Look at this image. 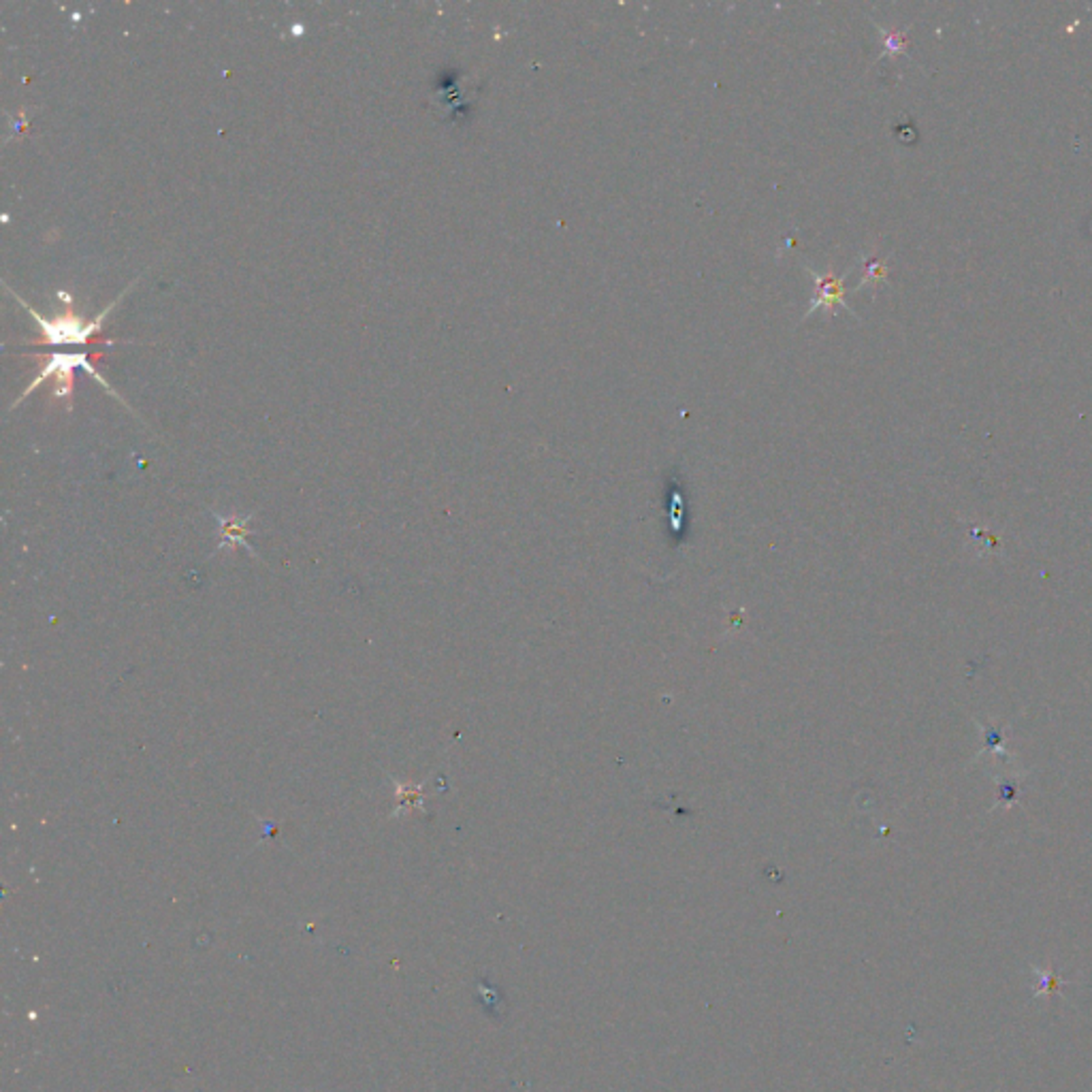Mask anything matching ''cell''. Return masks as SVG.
<instances>
[{"label":"cell","mask_w":1092,"mask_h":1092,"mask_svg":"<svg viewBox=\"0 0 1092 1092\" xmlns=\"http://www.w3.org/2000/svg\"><path fill=\"white\" fill-rule=\"evenodd\" d=\"M23 308H26L28 314H31L34 321L39 322L41 331H43V341H41V344H86V341L90 340L94 333L100 331V324H103L105 316L109 314L114 305L105 308L103 314H98L90 322L81 321L78 314H73V310L70 308L67 312H62L61 316H56L54 321H45V318L37 314V312H34L28 303H23Z\"/></svg>","instance_id":"6da1fadb"},{"label":"cell","mask_w":1092,"mask_h":1092,"mask_svg":"<svg viewBox=\"0 0 1092 1092\" xmlns=\"http://www.w3.org/2000/svg\"><path fill=\"white\" fill-rule=\"evenodd\" d=\"M807 271H808V275L813 277V282H816L817 297L811 301V305H808L807 314H805V318H802V321H807V318L811 316L813 312H817V310H826V312H828V314H836V305H839V308H845V310L852 312V308H849L847 299H845V286H843V282H845L847 274L835 275V274H832V271H828V274H817V271L811 269V267H807Z\"/></svg>","instance_id":"7a4b0ae2"},{"label":"cell","mask_w":1092,"mask_h":1092,"mask_svg":"<svg viewBox=\"0 0 1092 1092\" xmlns=\"http://www.w3.org/2000/svg\"><path fill=\"white\" fill-rule=\"evenodd\" d=\"M45 359H47L45 369L41 371V376L34 378V380L31 382V387H28L26 391H23V395L17 401H22L23 397H26V395H31L33 388L39 387L41 382L47 380V378H51V376L56 378V376H62V374H70V371H73L75 368H81V369L90 371V374L94 378H97L100 385L107 387L109 391H111V387L107 385V382H105V378L98 376V371L92 368L90 361H88V354H50V357H45ZM17 401H15V404H17Z\"/></svg>","instance_id":"3957f363"},{"label":"cell","mask_w":1092,"mask_h":1092,"mask_svg":"<svg viewBox=\"0 0 1092 1092\" xmlns=\"http://www.w3.org/2000/svg\"><path fill=\"white\" fill-rule=\"evenodd\" d=\"M879 34H882V43H883V51L882 56H902L907 54V45H909V37H907V28L905 31H901V28H883L877 26Z\"/></svg>","instance_id":"277c9868"},{"label":"cell","mask_w":1092,"mask_h":1092,"mask_svg":"<svg viewBox=\"0 0 1092 1092\" xmlns=\"http://www.w3.org/2000/svg\"><path fill=\"white\" fill-rule=\"evenodd\" d=\"M246 518L233 517V518H220V529H222V546H239L246 545Z\"/></svg>","instance_id":"5b68a950"},{"label":"cell","mask_w":1092,"mask_h":1092,"mask_svg":"<svg viewBox=\"0 0 1092 1092\" xmlns=\"http://www.w3.org/2000/svg\"><path fill=\"white\" fill-rule=\"evenodd\" d=\"M885 277H888V267H885L883 258H869L864 265V275H862V280L858 282V286H855V291H860L864 285L877 286L879 282L885 280Z\"/></svg>","instance_id":"8992f818"}]
</instances>
